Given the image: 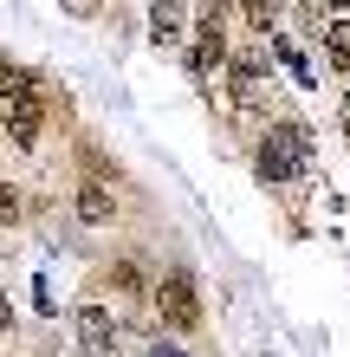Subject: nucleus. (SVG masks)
Returning a JSON list of instances; mask_svg holds the SVG:
<instances>
[{"instance_id": "11", "label": "nucleus", "mask_w": 350, "mask_h": 357, "mask_svg": "<svg viewBox=\"0 0 350 357\" xmlns=\"http://www.w3.org/2000/svg\"><path fill=\"white\" fill-rule=\"evenodd\" d=\"M240 13L253 20L260 33H266V26H273V20H279V0H240Z\"/></svg>"}, {"instance_id": "8", "label": "nucleus", "mask_w": 350, "mask_h": 357, "mask_svg": "<svg viewBox=\"0 0 350 357\" xmlns=\"http://www.w3.org/2000/svg\"><path fill=\"white\" fill-rule=\"evenodd\" d=\"M78 215H85V221H111V215H117L111 188H104V182H85V188H78Z\"/></svg>"}, {"instance_id": "17", "label": "nucleus", "mask_w": 350, "mask_h": 357, "mask_svg": "<svg viewBox=\"0 0 350 357\" xmlns=\"http://www.w3.org/2000/svg\"><path fill=\"white\" fill-rule=\"evenodd\" d=\"M324 7H331V13H344V7H350V0H324Z\"/></svg>"}, {"instance_id": "9", "label": "nucleus", "mask_w": 350, "mask_h": 357, "mask_svg": "<svg viewBox=\"0 0 350 357\" xmlns=\"http://www.w3.org/2000/svg\"><path fill=\"white\" fill-rule=\"evenodd\" d=\"M33 91H39V78H33V72H19V66H7V59H0V98L13 104V98H33Z\"/></svg>"}, {"instance_id": "14", "label": "nucleus", "mask_w": 350, "mask_h": 357, "mask_svg": "<svg viewBox=\"0 0 350 357\" xmlns=\"http://www.w3.org/2000/svg\"><path fill=\"white\" fill-rule=\"evenodd\" d=\"M201 7H208V20H221V7H228V0H201Z\"/></svg>"}, {"instance_id": "13", "label": "nucleus", "mask_w": 350, "mask_h": 357, "mask_svg": "<svg viewBox=\"0 0 350 357\" xmlns=\"http://www.w3.org/2000/svg\"><path fill=\"white\" fill-rule=\"evenodd\" d=\"M7 319H13V305H7V292H0V331H7Z\"/></svg>"}, {"instance_id": "4", "label": "nucleus", "mask_w": 350, "mask_h": 357, "mask_svg": "<svg viewBox=\"0 0 350 357\" xmlns=\"http://www.w3.org/2000/svg\"><path fill=\"white\" fill-rule=\"evenodd\" d=\"M78 338H85L91 357H117V319L104 305H85V312H78Z\"/></svg>"}, {"instance_id": "12", "label": "nucleus", "mask_w": 350, "mask_h": 357, "mask_svg": "<svg viewBox=\"0 0 350 357\" xmlns=\"http://www.w3.org/2000/svg\"><path fill=\"white\" fill-rule=\"evenodd\" d=\"M0 221H19V188H0Z\"/></svg>"}, {"instance_id": "7", "label": "nucleus", "mask_w": 350, "mask_h": 357, "mask_svg": "<svg viewBox=\"0 0 350 357\" xmlns=\"http://www.w3.org/2000/svg\"><path fill=\"white\" fill-rule=\"evenodd\" d=\"M182 13H189V0H150V33L162 39V46L182 39Z\"/></svg>"}, {"instance_id": "5", "label": "nucleus", "mask_w": 350, "mask_h": 357, "mask_svg": "<svg viewBox=\"0 0 350 357\" xmlns=\"http://www.w3.org/2000/svg\"><path fill=\"white\" fill-rule=\"evenodd\" d=\"M39 123H46V91H33V98H13V104H7V130H13L19 150L39 137Z\"/></svg>"}, {"instance_id": "16", "label": "nucleus", "mask_w": 350, "mask_h": 357, "mask_svg": "<svg viewBox=\"0 0 350 357\" xmlns=\"http://www.w3.org/2000/svg\"><path fill=\"white\" fill-rule=\"evenodd\" d=\"M150 357H182V351H169V344H156V351H150Z\"/></svg>"}, {"instance_id": "10", "label": "nucleus", "mask_w": 350, "mask_h": 357, "mask_svg": "<svg viewBox=\"0 0 350 357\" xmlns=\"http://www.w3.org/2000/svg\"><path fill=\"white\" fill-rule=\"evenodd\" d=\"M324 52H331V66H350V20H337V26L324 33Z\"/></svg>"}, {"instance_id": "2", "label": "nucleus", "mask_w": 350, "mask_h": 357, "mask_svg": "<svg viewBox=\"0 0 350 357\" xmlns=\"http://www.w3.org/2000/svg\"><path fill=\"white\" fill-rule=\"evenodd\" d=\"M156 312H162V325H169V331H195L201 292H195L189 273H162V280H156Z\"/></svg>"}, {"instance_id": "3", "label": "nucleus", "mask_w": 350, "mask_h": 357, "mask_svg": "<svg viewBox=\"0 0 350 357\" xmlns=\"http://www.w3.org/2000/svg\"><path fill=\"white\" fill-rule=\"evenodd\" d=\"M234 104L240 111H260V104H273V91H266V52L260 46H246V52H234Z\"/></svg>"}, {"instance_id": "1", "label": "nucleus", "mask_w": 350, "mask_h": 357, "mask_svg": "<svg viewBox=\"0 0 350 357\" xmlns=\"http://www.w3.org/2000/svg\"><path fill=\"white\" fill-rule=\"evenodd\" d=\"M305 156H312V130L305 123H279L260 143V176L266 182H292V176H305Z\"/></svg>"}, {"instance_id": "6", "label": "nucleus", "mask_w": 350, "mask_h": 357, "mask_svg": "<svg viewBox=\"0 0 350 357\" xmlns=\"http://www.w3.org/2000/svg\"><path fill=\"white\" fill-rule=\"evenodd\" d=\"M214 66H228V39H221V20H208V26L195 33V72L208 78Z\"/></svg>"}, {"instance_id": "15", "label": "nucleus", "mask_w": 350, "mask_h": 357, "mask_svg": "<svg viewBox=\"0 0 350 357\" xmlns=\"http://www.w3.org/2000/svg\"><path fill=\"white\" fill-rule=\"evenodd\" d=\"M337 123H344V130H350V91H344V111H337Z\"/></svg>"}]
</instances>
